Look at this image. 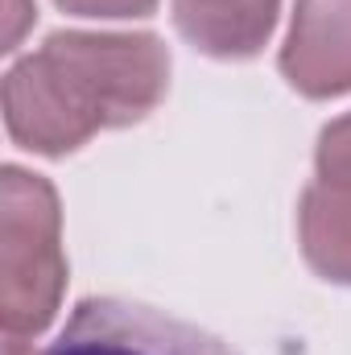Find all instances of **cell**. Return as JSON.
Masks as SVG:
<instances>
[{
  "label": "cell",
  "mask_w": 351,
  "mask_h": 355,
  "mask_svg": "<svg viewBox=\"0 0 351 355\" xmlns=\"http://www.w3.org/2000/svg\"><path fill=\"white\" fill-rule=\"evenodd\" d=\"M170 50L157 33L58 29L4 75V132L37 157H71L108 128L149 120L170 95Z\"/></svg>",
  "instance_id": "obj_1"
},
{
  "label": "cell",
  "mask_w": 351,
  "mask_h": 355,
  "mask_svg": "<svg viewBox=\"0 0 351 355\" xmlns=\"http://www.w3.org/2000/svg\"><path fill=\"white\" fill-rule=\"evenodd\" d=\"M67 252L54 182L21 166L0 170V327L37 339L62 306Z\"/></svg>",
  "instance_id": "obj_2"
},
{
  "label": "cell",
  "mask_w": 351,
  "mask_h": 355,
  "mask_svg": "<svg viewBox=\"0 0 351 355\" xmlns=\"http://www.w3.org/2000/svg\"><path fill=\"white\" fill-rule=\"evenodd\" d=\"M46 355H240L219 335L182 322L174 314L128 302V297H83L62 335Z\"/></svg>",
  "instance_id": "obj_3"
},
{
  "label": "cell",
  "mask_w": 351,
  "mask_h": 355,
  "mask_svg": "<svg viewBox=\"0 0 351 355\" xmlns=\"http://www.w3.org/2000/svg\"><path fill=\"white\" fill-rule=\"evenodd\" d=\"M277 71L306 99L351 95V0H293Z\"/></svg>",
  "instance_id": "obj_4"
},
{
  "label": "cell",
  "mask_w": 351,
  "mask_h": 355,
  "mask_svg": "<svg viewBox=\"0 0 351 355\" xmlns=\"http://www.w3.org/2000/svg\"><path fill=\"white\" fill-rule=\"evenodd\" d=\"M178 33L219 62L257 58L281 17V0H170Z\"/></svg>",
  "instance_id": "obj_5"
},
{
  "label": "cell",
  "mask_w": 351,
  "mask_h": 355,
  "mask_svg": "<svg viewBox=\"0 0 351 355\" xmlns=\"http://www.w3.org/2000/svg\"><path fill=\"white\" fill-rule=\"evenodd\" d=\"M298 244L314 277L351 285V186L314 178L298 202Z\"/></svg>",
  "instance_id": "obj_6"
},
{
  "label": "cell",
  "mask_w": 351,
  "mask_h": 355,
  "mask_svg": "<svg viewBox=\"0 0 351 355\" xmlns=\"http://www.w3.org/2000/svg\"><path fill=\"white\" fill-rule=\"evenodd\" d=\"M314 170L323 182H335V186H351V112L331 120L323 132H318V145H314Z\"/></svg>",
  "instance_id": "obj_7"
},
{
  "label": "cell",
  "mask_w": 351,
  "mask_h": 355,
  "mask_svg": "<svg viewBox=\"0 0 351 355\" xmlns=\"http://www.w3.org/2000/svg\"><path fill=\"white\" fill-rule=\"evenodd\" d=\"M71 17H91V21H132V17H153L157 0H54Z\"/></svg>",
  "instance_id": "obj_8"
},
{
  "label": "cell",
  "mask_w": 351,
  "mask_h": 355,
  "mask_svg": "<svg viewBox=\"0 0 351 355\" xmlns=\"http://www.w3.org/2000/svg\"><path fill=\"white\" fill-rule=\"evenodd\" d=\"M8 37H4V50H17V37H21V25L25 21H37V8L33 0H8Z\"/></svg>",
  "instance_id": "obj_9"
},
{
  "label": "cell",
  "mask_w": 351,
  "mask_h": 355,
  "mask_svg": "<svg viewBox=\"0 0 351 355\" xmlns=\"http://www.w3.org/2000/svg\"><path fill=\"white\" fill-rule=\"evenodd\" d=\"M4 355H46V352H33V343H29V339L4 335Z\"/></svg>",
  "instance_id": "obj_10"
}]
</instances>
